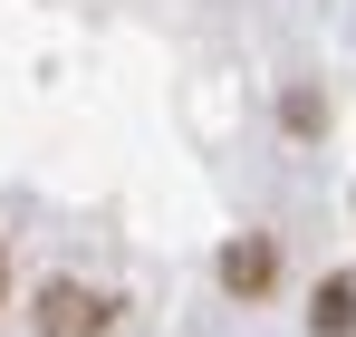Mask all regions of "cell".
<instances>
[{"label":"cell","mask_w":356,"mask_h":337,"mask_svg":"<svg viewBox=\"0 0 356 337\" xmlns=\"http://www.w3.org/2000/svg\"><path fill=\"white\" fill-rule=\"evenodd\" d=\"M39 328L49 337H97L106 328V299H97V289H49V299H39Z\"/></svg>","instance_id":"1"},{"label":"cell","mask_w":356,"mask_h":337,"mask_svg":"<svg viewBox=\"0 0 356 337\" xmlns=\"http://www.w3.org/2000/svg\"><path fill=\"white\" fill-rule=\"evenodd\" d=\"M222 280H232L241 299H250V289H270V241H232V251H222Z\"/></svg>","instance_id":"2"},{"label":"cell","mask_w":356,"mask_h":337,"mask_svg":"<svg viewBox=\"0 0 356 337\" xmlns=\"http://www.w3.org/2000/svg\"><path fill=\"white\" fill-rule=\"evenodd\" d=\"M347 318H356V289H347V280H327V289H318V328L337 337V328H347Z\"/></svg>","instance_id":"3"}]
</instances>
